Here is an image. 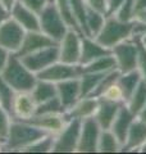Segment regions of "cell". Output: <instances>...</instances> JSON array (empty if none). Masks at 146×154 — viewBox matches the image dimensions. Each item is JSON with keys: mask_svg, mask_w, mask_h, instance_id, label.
<instances>
[{"mask_svg": "<svg viewBox=\"0 0 146 154\" xmlns=\"http://www.w3.org/2000/svg\"><path fill=\"white\" fill-rule=\"evenodd\" d=\"M9 55H11V53L9 51H7L4 48H2L0 46V72L3 71V68H4V66L7 64V62H8V58H9Z\"/></svg>", "mask_w": 146, "mask_h": 154, "instance_id": "obj_42", "label": "cell"}, {"mask_svg": "<svg viewBox=\"0 0 146 154\" xmlns=\"http://www.w3.org/2000/svg\"><path fill=\"white\" fill-rule=\"evenodd\" d=\"M56 95L60 99L63 107L69 109L77 100L81 98V86H80V79H69L65 81L56 84Z\"/></svg>", "mask_w": 146, "mask_h": 154, "instance_id": "obj_17", "label": "cell"}, {"mask_svg": "<svg viewBox=\"0 0 146 154\" xmlns=\"http://www.w3.org/2000/svg\"><path fill=\"white\" fill-rule=\"evenodd\" d=\"M11 17L18 25H21L26 31H37L40 30V21L38 14L24 7L22 3L17 2L11 9Z\"/></svg>", "mask_w": 146, "mask_h": 154, "instance_id": "obj_18", "label": "cell"}, {"mask_svg": "<svg viewBox=\"0 0 146 154\" xmlns=\"http://www.w3.org/2000/svg\"><path fill=\"white\" fill-rule=\"evenodd\" d=\"M137 118H140L141 121H144V122H146V103H145V105L142 107V109L138 112V114H137Z\"/></svg>", "mask_w": 146, "mask_h": 154, "instance_id": "obj_46", "label": "cell"}, {"mask_svg": "<svg viewBox=\"0 0 146 154\" xmlns=\"http://www.w3.org/2000/svg\"><path fill=\"white\" fill-rule=\"evenodd\" d=\"M54 4L56 5V9L59 11L62 18L64 19V22L68 25V27L72 28V30H76V31L81 32L78 25H77L76 18H75V16H73L69 0H54Z\"/></svg>", "mask_w": 146, "mask_h": 154, "instance_id": "obj_29", "label": "cell"}, {"mask_svg": "<svg viewBox=\"0 0 146 154\" xmlns=\"http://www.w3.org/2000/svg\"><path fill=\"white\" fill-rule=\"evenodd\" d=\"M68 117L65 113H53V114H33L26 122L38 127L42 131L50 135H58L68 123Z\"/></svg>", "mask_w": 146, "mask_h": 154, "instance_id": "obj_12", "label": "cell"}, {"mask_svg": "<svg viewBox=\"0 0 146 154\" xmlns=\"http://www.w3.org/2000/svg\"><path fill=\"white\" fill-rule=\"evenodd\" d=\"M17 2H18V0H0V4L5 7L8 11H9V13H11V9L13 8V5H14V4H16Z\"/></svg>", "mask_w": 146, "mask_h": 154, "instance_id": "obj_45", "label": "cell"}, {"mask_svg": "<svg viewBox=\"0 0 146 154\" xmlns=\"http://www.w3.org/2000/svg\"><path fill=\"white\" fill-rule=\"evenodd\" d=\"M137 37L140 38L141 44H142V45L145 46V49H146V35H144V36H137Z\"/></svg>", "mask_w": 146, "mask_h": 154, "instance_id": "obj_48", "label": "cell"}, {"mask_svg": "<svg viewBox=\"0 0 146 154\" xmlns=\"http://www.w3.org/2000/svg\"><path fill=\"white\" fill-rule=\"evenodd\" d=\"M22 62L28 69H31L33 73H40L41 71L47 68L49 66L59 60V54H58V44L44 48V49L36 50L30 54H26L23 57H19Z\"/></svg>", "mask_w": 146, "mask_h": 154, "instance_id": "obj_9", "label": "cell"}, {"mask_svg": "<svg viewBox=\"0 0 146 154\" xmlns=\"http://www.w3.org/2000/svg\"><path fill=\"white\" fill-rule=\"evenodd\" d=\"M72 12L75 16L77 25L80 27L82 35H86V13H87V4L85 0H69Z\"/></svg>", "mask_w": 146, "mask_h": 154, "instance_id": "obj_30", "label": "cell"}, {"mask_svg": "<svg viewBox=\"0 0 146 154\" xmlns=\"http://www.w3.org/2000/svg\"><path fill=\"white\" fill-rule=\"evenodd\" d=\"M80 119H69L65 127L55 135L53 153H76L81 134Z\"/></svg>", "mask_w": 146, "mask_h": 154, "instance_id": "obj_7", "label": "cell"}, {"mask_svg": "<svg viewBox=\"0 0 146 154\" xmlns=\"http://www.w3.org/2000/svg\"><path fill=\"white\" fill-rule=\"evenodd\" d=\"M133 22L135 23H146V8L136 11Z\"/></svg>", "mask_w": 146, "mask_h": 154, "instance_id": "obj_41", "label": "cell"}, {"mask_svg": "<svg viewBox=\"0 0 146 154\" xmlns=\"http://www.w3.org/2000/svg\"><path fill=\"white\" fill-rule=\"evenodd\" d=\"M53 113H65V108L63 107L58 95L36 105L35 114H53Z\"/></svg>", "mask_w": 146, "mask_h": 154, "instance_id": "obj_32", "label": "cell"}, {"mask_svg": "<svg viewBox=\"0 0 146 154\" xmlns=\"http://www.w3.org/2000/svg\"><path fill=\"white\" fill-rule=\"evenodd\" d=\"M141 152H146V144H145V146L142 148V150H141Z\"/></svg>", "mask_w": 146, "mask_h": 154, "instance_id": "obj_50", "label": "cell"}, {"mask_svg": "<svg viewBox=\"0 0 146 154\" xmlns=\"http://www.w3.org/2000/svg\"><path fill=\"white\" fill-rule=\"evenodd\" d=\"M133 28L135 22H123L114 16H106L104 26L96 33L94 38L99 41L103 46L111 50L119 42L132 38Z\"/></svg>", "mask_w": 146, "mask_h": 154, "instance_id": "obj_3", "label": "cell"}, {"mask_svg": "<svg viewBox=\"0 0 146 154\" xmlns=\"http://www.w3.org/2000/svg\"><path fill=\"white\" fill-rule=\"evenodd\" d=\"M82 36L84 35L81 32L69 28L65 35L56 42L60 62L68 64H80Z\"/></svg>", "mask_w": 146, "mask_h": 154, "instance_id": "obj_6", "label": "cell"}, {"mask_svg": "<svg viewBox=\"0 0 146 154\" xmlns=\"http://www.w3.org/2000/svg\"><path fill=\"white\" fill-rule=\"evenodd\" d=\"M146 35V23H135L133 36H144Z\"/></svg>", "mask_w": 146, "mask_h": 154, "instance_id": "obj_43", "label": "cell"}, {"mask_svg": "<svg viewBox=\"0 0 146 154\" xmlns=\"http://www.w3.org/2000/svg\"><path fill=\"white\" fill-rule=\"evenodd\" d=\"M0 105H2V102H0Z\"/></svg>", "mask_w": 146, "mask_h": 154, "instance_id": "obj_52", "label": "cell"}, {"mask_svg": "<svg viewBox=\"0 0 146 154\" xmlns=\"http://www.w3.org/2000/svg\"><path fill=\"white\" fill-rule=\"evenodd\" d=\"M11 16V13H9V11L8 9L4 7V5H2V4H0V25H2V23L5 21V19Z\"/></svg>", "mask_w": 146, "mask_h": 154, "instance_id": "obj_44", "label": "cell"}, {"mask_svg": "<svg viewBox=\"0 0 146 154\" xmlns=\"http://www.w3.org/2000/svg\"><path fill=\"white\" fill-rule=\"evenodd\" d=\"M87 7L106 14V0H85Z\"/></svg>", "mask_w": 146, "mask_h": 154, "instance_id": "obj_39", "label": "cell"}, {"mask_svg": "<svg viewBox=\"0 0 146 154\" xmlns=\"http://www.w3.org/2000/svg\"><path fill=\"white\" fill-rule=\"evenodd\" d=\"M54 135L47 134L41 139L36 140L30 146H27L22 153H53L54 146Z\"/></svg>", "mask_w": 146, "mask_h": 154, "instance_id": "obj_31", "label": "cell"}, {"mask_svg": "<svg viewBox=\"0 0 146 154\" xmlns=\"http://www.w3.org/2000/svg\"><path fill=\"white\" fill-rule=\"evenodd\" d=\"M97 107H99V98H96V96H82L69 109L65 110V116L68 117V119L84 121L86 118L94 117Z\"/></svg>", "mask_w": 146, "mask_h": 154, "instance_id": "obj_16", "label": "cell"}, {"mask_svg": "<svg viewBox=\"0 0 146 154\" xmlns=\"http://www.w3.org/2000/svg\"><path fill=\"white\" fill-rule=\"evenodd\" d=\"M111 50L108 49L96 41L91 36H82V45H81V58H80V66H85L90 62L97 59L100 57L110 54Z\"/></svg>", "mask_w": 146, "mask_h": 154, "instance_id": "obj_19", "label": "cell"}, {"mask_svg": "<svg viewBox=\"0 0 146 154\" xmlns=\"http://www.w3.org/2000/svg\"><path fill=\"white\" fill-rule=\"evenodd\" d=\"M146 144V122L136 117L126 136L122 152H141Z\"/></svg>", "mask_w": 146, "mask_h": 154, "instance_id": "obj_14", "label": "cell"}, {"mask_svg": "<svg viewBox=\"0 0 146 154\" xmlns=\"http://www.w3.org/2000/svg\"><path fill=\"white\" fill-rule=\"evenodd\" d=\"M82 73L81 66L80 64H68L63 63V62L58 60L51 66H49L47 68L41 71L40 73H37L38 79L50 81V82H62V81L69 80V79H76L80 77Z\"/></svg>", "mask_w": 146, "mask_h": 154, "instance_id": "obj_11", "label": "cell"}, {"mask_svg": "<svg viewBox=\"0 0 146 154\" xmlns=\"http://www.w3.org/2000/svg\"><path fill=\"white\" fill-rule=\"evenodd\" d=\"M49 2H54V0H49Z\"/></svg>", "mask_w": 146, "mask_h": 154, "instance_id": "obj_51", "label": "cell"}, {"mask_svg": "<svg viewBox=\"0 0 146 154\" xmlns=\"http://www.w3.org/2000/svg\"><path fill=\"white\" fill-rule=\"evenodd\" d=\"M18 2L22 3L24 7L30 8L31 11H33L37 14L47 5V3H50L49 0H18Z\"/></svg>", "mask_w": 146, "mask_h": 154, "instance_id": "obj_38", "label": "cell"}, {"mask_svg": "<svg viewBox=\"0 0 146 154\" xmlns=\"http://www.w3.org/2000/svg\"><path fill=\"white\" fill-rule=\"evenodd\" d=\"M3 144H4V141L0 140V152H3Z\"/></svg>", "mask_w": 146, "mask_h": 154, "instance_id": "obj_49", "label": "cell"}, {"mask_svg": "<svg viewBox=\"0 0 146 154\" xmlns=\"http://www.w3.org/2000/svg\"><path fill=\"white\" fill-rule=\"evenodd\" d=\"M137 53H138V44L135 36L115 45L111 49V55L115 59L117 69L120 73L135 71L136 64H137Z\"/></svg>", "mask_w": 146, "mask_h": 154, "instance_id": "obj_5", "label": "cell"}, {"mask_svg": "<svg viewBox=\"0 0 146 154\" xmlns=\"http://www.w3.org/2000/svg\"><path fill=\"white\" fill-rule=\"evenodd\" d=\"M124 0H106V16H114Z\"/></svg>", "mask_w": 146, "mask_h": 154, "instance_id": "obj_40", "label": "cell"}, {"mask_svg": "<svg viewBox=\"0 0 146 154\" xmlns=\"http://www.w3.org/2000/svg\"><path fill=\"white\" fill-rule=\"evenodd\" d=\"M119 79V77H118ZM99 98L101 99H105V100H109V102H114V103H119V104H123L126 103V96L123 94V90H122L120 85L118 84V80L113 82L110 86H108L101 94Z\"/></svg>", "mask_w": 146, "mask_h": 154, "instance_id": "obj_33", "label": "cell"}, {"mask_svg": "<svg viewBox=\"0 0 146 154\" xmlns=\"http://www.w3.org/2000/svg\"><path fill=\"white\" fill-rule=\"evenodd\" d=\"M31 95L33 100L36 102V105L44 103L46 100L54 98L56 96V84L54 82H50V81H46V80H42V79H38L36 80L33 88L31 89Z\"/></svg>", "mask_w": 146, "mask_h": 154, "instance_id": "obj_22", "label": "cell"}, {"mask_svg": "<svg viewBox=\"0 0 146 154\" xmlns=\"http://www.w3.org/2000/svg\"><path fill=\"white\" fill-rule=\"evenodd\" d=\"M47 135L38 127L21 119H14L9 128V134L3 144V152H23L36 140Z\"/></svg>", "mask_w": 146, "mask_h": 154, "instance_id": "obj_1", "label": "cell"}, {"mask_svg": "<svg viewBox=\"0 0 146 154\" xmlns=\"http://www.w3.org/2000/svg\"><path fill=\"white\" fill-rule=\"evenodd\" d=\"M38 21H40V31L53 38L55 42L59 41L69 30L59 11L56 9L54 2L47 3V5L38 13Z\"/></svg>", "mask_w": 146, "mask_h": 154, "instance_id": "obj_4", "label": "cell"}, {"mask_svg": "<svg viewBox=\"0 0 146 154\" xmlns=\"http://www.w3.org/2000/svg\"><path fill=\"white\" fill-rule=\"evenodd\" d=\"M146 8V0H136V11Z\"/></svg>", "mask_w": 146, "mask_h": 154, "instance_id": "obj_47", "label": "cell"}, {"mask_svg": "<svg viewBox=\"0 0 146 154\" xmlns=\"http://www.w3.org/2000/svg\"><path fill=\"white\" fill-rule=\"evenodd\" d=\"M16 95V91H14L11 86H9L5 80L0 76V102L2 105L5 109H8L11 112L12 109V103H13V98Z\"/></svg>", "mask_w": 146, "mask_h": 154, "instance_id": "obj_35", "label": "cell"}, {"mask_svg": "<svg viewBox=\"0 0 146 154\" xmlns=\"http://www.w3.org/2000/svg\"><path fill=\"white\" fill-rule=\"evenodd\" d=\"M56 42L50 38L49 36H46L44 32H41L40 30L37 31H26V35L23 37L22 45L19 48V50L16 53L18 57H23L26 54H30L36 50L44 49V48L55 45Z\"/></svg>", "mask_w": 146, "mask_h": 154, "instance_id": "obj_15", "label": "cell"}, {"mask_svg": "<svg viewBox=\"0 0 146 154\" xmlns=\"http://www.w3.org/2000/svg\"><path fill=\"white\" fill-rule=\"evenodd\" d=\"M138 44V53H137V64H136V69L138 71V73L142 77V80L146 82V49L145 46L141 44L140 38L135 36Z\"/></svg>", "mask_w": 146, "mask_h": 154, "instance_id": "obj_37", "label": "cell"}, {"mask_svg": "<svg viewBox=\"0 0 146 154\" xmlns=\"http://www.w3.org/2000/svg\"><path fill=\"white\" fill-rule=\"evenodd\" d=\"M101 128L94 117L86 118L81 123V134L76 153H95L97 152V141Z\"/></svg>", "mask_w": 146, "mask_h": 154, "instance_id": "obj_10", "label": "cell"}, {"mask_svg": "<svg viewBox=\"0 0 146 154\" xmlns=\"http://www.w3.org/2000/svg\"><path fill=\"white\" fill-rule=\"evenodd\" d=\"M145 103H146V82L142 80L138 84L137 88H136V90L127 99L126 105L131 109V112H133L136 116H137L138 112L145 105Z\"/></svg>", "mask_w": 146, "mask_h": 154, "instance_id": "obj_28", "label": "cell"}, {"mask_svg": "<svg viewBox=\"0 0 146 154\" xmlns=\"http://www.w3.org/2000/svg\"><path fill=\"white\" fill-rule=\"evenodd\" d=\"M36 112V102L33 100L30 91H18L13 98L11 113L14 119H26L31 118Z\"/></svg>", "mask_w": 146, "mask_h": 154, "instance_id": "obj_13", "label": "cell"}, {"mask_svg": "<svg viewBox=\"0 0 146 154\" xmlns=\"http://www.w3.org/2000/svg\"><path fill=\"white\" fill-rule=\"evenodd\" d=\"M97 152L99 153H117L122 152V144L117 139L110 128L101 130L100 137L97 141Z\"/></svg>", "mask_w": 146, "mask_h": 154, "instance_id": "obj_24", "label": "cell"}, {"mask_svg": "<svg viewBox=\"0 0 146 154\" xmlns=\"http://www.w3.org/2000/svg\"><path fill=\"white\" fill-rule=\"evenodd\" d=\"M142 81V77L138 73L137 69L135 71H129V72H124V73L119 75L118 79V84L120 85L122 90H123V94L126 96V102L131 96V94L136 90V88L138 86V84Z\"/></svg>", "mask_w": 146, "mask_h": 154, "instance_id": "obj_26", "label": "cell"}, {"mask_svg": "<svg viewBox=\"0 0 146 154\" xmlns=\"http://www.w3.org/2000/svg\"><path fill=\"white\" fill-rule=\"evenodd\" d=\"M105 18H106V14L87 7V13H86V35L85 36L95 37L96 33L99 32L101 30V27L104 26Z\"/></svg>", "mask_w": 146, "mask_h": 154, "instance_id": "obj_25", "label": "cell"}, {"mask_svg": "<svg viewBox=\"0 0 146 154\" xmlns=\"http://www.w3.org/2000/svg\"><path fill=\"white\" fill-rule=\"evenodd\" d=\"M26 30L9 16L0 25V46L11 54H16L22 45Z\"/></svg>", "mask_w": 146, "mask_h": 154, "instance_id": "obj_8", "label": "cell"}, {"mask_svg": "<svg viewBox=\"0 0 146 154\" xmlns=\"http://www.w3.org/2000/svg\"><path fill=\"white\" fill-rule=\"evenodd\" d=\"M114 69H117V64L111 53L108 55L97 58V59L92 60L85 66H81L82 72H92V73H108V72Z\"/></svg>", "mask_w": 146, "mask_h": 154, "instance_id": "obj_23", "label": "cell"}, {"mask_svg": "<svg viewBox=\"0 0 146 154\" xmlns=\"http://www.w3.org/2000/svg\"><path fill=\"white\" fill-rule=\"evenodd\" d=\"M120 107H122V104H119V103L109 102V100L99 98V107L96 109L94 118L96 119V122L99 123V126L101 128L108 130L111 127V125H113Z\"/></svg>", "mask_w": 146, "mask_h": 154, "instance_id": "obj_21", "label": "cell"}, {"mask_svg": "<svg viewBox=\"0 0 146 154\" xmlns=\"http://www.w3.org/2000/svg\"><path fill=\"white\" fill-rule=\"evenodd\" d=\"M0 76L5 80V82L16 93H18V91H31L37 80L36 73L28 69L17 54L9 55L7 64L0 72Z\"/></svg>", "mask_w": 146, "mask_h": 154, "instance_id": "obj_2", "label": "cell"}, {"mask_svg": "<svg viewBox=\"0 0 146 154\" xmlns=\"http://www.w3.org/2000/svg\"><path fill=\"white\" fill-rule=\"evenodd\" d=\"M105 73H92V72H82L80 79L81 98L82 96H92L97 85L104 77Z\"/></svg>", "mask_w": 146, "mask_h": 154, "instance_id": "obj_27", "label": "cell"}, {"mask_svg": "<svg viewBox=\"0 0 146 154\" xmlns=\"http://www.w3.org/2000/svg\"><path fill=\"white\" fill-rule=\"evenodd\" d=\"M135 13H136V0H124L123 4L114 14V17H117L119 21L123 22H133Z\"/></svg>", "mask_w": 146, "mask_h": 154, "instance_id": "obj_34", "label": "cell"}, {"mask_svg": "<svg viewBox=\"0 0 146 154\" xmlns=\"http://www.w3.org/2000/svg\"><path fill=\"white\" fill-rule=\"evenodd\" d=\"M136 117H137V116H136L133 112H131V109L126 105V103L122 104L119 112H118V114H117L114 122L110 127V130L117 136V139L120 141L122 146H123V144H124L126 136H127V132H128V130L131 127V125L133 123Z\"/></svg>", "mask_w": 146, "mask_h": 154, "instance_id": "obj_20", "label": "cell"}, {"mask_svg": "<svg viewBox=\"0 0 146 154\" xmlns=\"http://www.w3.org/2000/svg\"><path fill=\"white\" fill-rule=\"evenodd\" d=\"M13 122V116L8 109H5L3 105H0V140H5L9 128Z\"/></svg>", "mask_w": 146, "mask_h": 154, "instance_id": "obj_36", "label": "cell"}]
</instances>
